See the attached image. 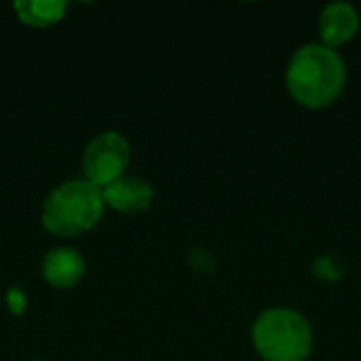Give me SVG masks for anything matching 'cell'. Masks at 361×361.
Listing matches in <instances>:
<instances>
[{
    "instance_id": "6",
    "label": "cell",
    "mask_w": 361,
    "mask_h": 361,
    "mask_svg": "<svg viewBox=\"0 0 361 361\" xmlns=\"http://www.w3.org/2000/svg\"><path fill=\"white\" fill-rule=\"evenodd\" d=\"M322 42L328 47H338L351 40L360 30V13L349 2H330L322 8L317 19Z\"/></svg>"
},
{
    "instance_id": "8",
    "label": "cell",
    "mask_w": 361,
    "mask_h": 361,
    "mask_svg": "<svg viewBox=\"0 0 361 361\" xmlns=\"http://www.w3.org/2000/svg\"><path fill=\"white\" fill-rule=\"evenodd\" d=\"M17 17L34 27H49L63 19L68 4L63 0H19L13 4Z\"/></svg>"
},
{
    "instance_id": "5",
    "label": "cell",
    "mask_w": 361,
    "mask_h": 361,
    "mask_svg": "<svg viewBox=\"0 0 361 361\" xmlns=\"http://www.w3.org/2000/svg\"><path fill=\"white\" fill-rule=\"evenodd\" d=\"M104 203L121 214L146 212L154 201V188L150 182L133 176H123L116 182L102 188Z\"/></svg>"
},
{
    "instance_id": "7",
    "label": "cell",
    "mask_w": 361,
    "mask_h": 361,
    "mask_svg": "<svg viewBox=\"0 0 361 361\" xmlns=\"http://www.w3.org/2000/svg\"><path fill=\"white\" fill-rule=\"evenodd\" d=\"M42 275L53 288H74L85 275V260L72 247H55L42 260Z\"/></svg>"
},
{
    "instance_id": "2",
    "label": "cell",
    "mask_w": 361,
    "mask_h": 361,
    "mask_svg": "<svg viewBox=\"0 0 361 361\" xmlns=\"http://www.w3.org/2000/svg\"><path fill=\"white\" fill-rule=\"evenodd\" d=\"M102 188L82 180H68L55 186L42 203V226L57 237H76L93 226L104 216Z\"/></svg>"
},
{
    "instance_id": "4",
    "label": "cell",
    "mask_w": 361,
    "mask_h": 361,
    "mask_svg": "<svg viewBox=\"0 0 361 361\" xmlns=\"http://www.w3.org/2000/svg\"><path fill=\"white\" fill-rule=\"evenodd\" d=\"M129 161V142L118 131H102L87 144L82 152L85 180L95 184L97 188H106L108 184L123 178Z\"/></svg>"
},
{
    "instance_id": "3",
    "label": "cell",
    "mask_w": 361,
    "mask_h": 361,
    "mask_svg": "<svg viewBox=\"0 0 361 361\" xmlns=\"http://www.w3.org/2000/svg\"><path fill=\"white\" fill-rule=\"evenodd\" d=\"M252 343L262 360L305 361L313 349V328L298 311L273 307L254 322Z\"/></svg>"
},
{
    "instance_id": "1",
    "label": "cell",
    "mask_w": 361,
    "mask_h": 361,
    "mask_svg": "<svg viewBox=\"0 0 361 361\" xmlns=\"http://www.w3.org/2000/svg\"><path fill=\"white\" fill-rule=\"evenodd\" d=\"M347 66L341 53L324 42L296 49L286 68V85L292 97L307 108L330 106L345 89Z\"/></svg>"
},
{
    "instance_id": "9",
    "label": "cell",
    "mask_w": 361,
    "mask_h": 361,
    "mask_svg": "<svg viewBox=\"0 0 361 361\" xmlns=\"http://www.w3.org/2000/svg\"><path fill=\"white\" fill-rule=\"evenodd\" d=\"M6 305H8V309H11V313H13V315H21V313H23V309H25L23 292H21V290H17V288L8 290V294H6Z\"/></svg>"
}]
</instances>
